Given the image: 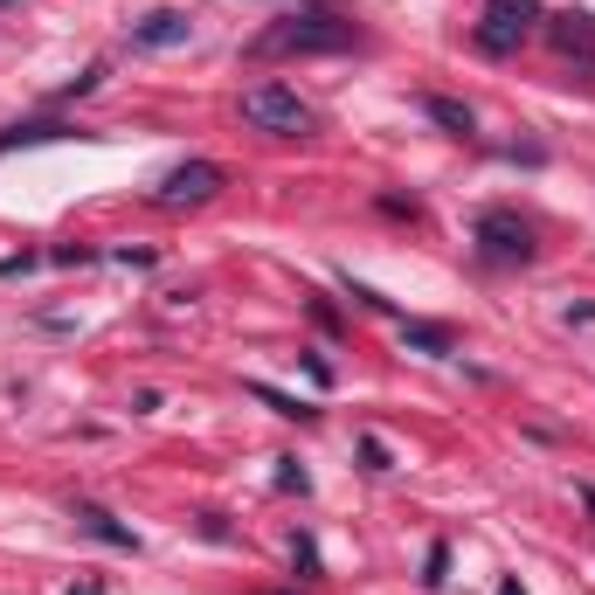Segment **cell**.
Returning <instances> with one entry per match:
<instances>
[{
    "label": "cell",
    "instance_id": "1",
    "mask_svg": "<svg viewBox=\"0 0 595 595\" xmlns=\"http://www.w3.org/2000/svg\"><path fill=\"white\" fill-rule=\"evenodd\" d=\"M353 42V22H340L332 8H298L284 22H270L264 35H250V63H277V55H340Z\"/></svg>",
    "mask_w": 595,
    "mask_h": 595
},
{
    "label": "cell",
    "instance_id": "2",
    "mask_svg": "<svg viewBox=\"0 0 595 595\" xmlns=\"http://www.w3.org/2000/svg\"><path fill=\"white\" fill-rule=\"evenodd\" d=\"M243 118L256 125V132H277V139H305L312 132V104L298 98V90H284V84L243 90Z\"/></svg>",
    "mask_w": 595,
    "mask_h": 595
},
{
    "label": "cell",
    "instance_id": "3",
    "mask_svg": "<svg viewBox=\"0 0 595 595\" xmlns=\"http://www.w3.org/2000/svg\"><path fill=\"white\" fill-rule=\"evenodd\" d=\"M541 22V0H485V28H478V49L485 55H506L533 35Z\"/></svg>",
    "mask_w": 595,
    "mask_h": 595
},
{
    "label": "cell",
    "instance_id": "4",
    "mask_svg": "<svg viewBox=\"0 0 595 595\" xmlns=\"http://www.w3.org/2000/svg\"><path fill=\"white\" fill-rule=\"evenodd\" d=\"M478 250H485L492 264H533L541 243H533V229L512 208H485V215H478Z\"/></svg>",
    "mask_w": 595,
    "mask_h": 595
},
{
    "label": "cell",
    "instance_id": "5",
    "mask_svg": "<svg viewBox=\"0 0 595 595\" xmlns=\"http://www.w3.org/2000/svg\"><path fill=\"white\" fill-rule=\"evenodd\" d=\"M221 188H229V174H221L215 160H188V166H174V174L160 180V208H201V201H215Z\"/></svg>",
    "mask_w": 595,
    "mask_h": 595
},
{
    "label": "cell",
    "instance_id": "6",
    "mask_svg": "<svg viewBox=\"0 0 595 595\" xmlns=\"http://www.w3.org/2000/svg\"><path fill=\"white\" fill-rule=\"evenodd\" d=\"M194 35V14L188 8H153L132 22V49H180Z\"/></svg>",
    "mask_w": 595,
    "mask_h": 595
},
{
    "label": "cell",
    "instance_id": "7",
    "mask_svg": "<svg viewBox=\"0 0 595 595\" xmlns=\"http://www.w3.org/2000/svg\"><path fill=\"white\" fill-rule=\"evenodd\" d=\"M77 533H90V541H104V547H125V554L139 547V533H132V527H118V519H111L104 506H90V498L77 506Z\"/></svg>",
    "mask_w": 595,
    "mask_h": 595
},
{
    "label": "cell",
    "instance_id": "8",
    "mask_svg": "<svg viewBox=\"0 0 595 595\" xmlns=\"http://www.w3.org/2000/svg\"><path fill=\"white\" fill-rule=\"evenodd\" d=\"M547 35H554V49H561V55H595V14H582V8H568Z\"/></svg>",
    "mask_w": 595,
    "mask_h": 595
},
{
    "label": "cell",
    "instance_id": "9",
    "mask_svg": "<svg viewBox=\"0 0 595 595\" xmlns=\"http://www.w3.org/2000/svg\"><path fill=\"white\" fill-rule=\"evenodd\" d=\"M77 125H63V118H28V125H8L0 132V153H14V145H42V139H69Z\"/></svg>",
    "mask_w": 595,
    "mask_h": 595
},
{
    "label": "cell",
    "instance_id": "10",
    "mask_svg": "<svg viewBox=\"0 0 595 595\" xmlns=\"http://www.w3.org/2000/svg\"><path fill=\"white\" fill-rule=\"evenodd\" d=\"M422 111H430V118H436V125H443L451 139H471V132H478L471 104H457V98H422Z\"/></svg>",
    "mask_w": 595,
    "mask_h": 595
},
{
    "label": "cell",
    "instance_id": "11",
    "mask_svg": "<svg viewBox=\"0 0 595 595\" xmlns=\"http://www.w3.org/2000/svg\"><path fill=\"white\" fill-rule=\"evenodd\" d=\"M402 340H408V346H422V353H451V346H457V332H451V326H436V319H402Z\"/></svg>",
    "mask_w": 595,
    "mask_h": 595
},
{
    "label": "cell",
    "instance_id": "12",
    "mask_svg": "<svg viewBox=\"0 0 595 595\" xmlns=\"http://www.w3.org/2000/svg\"><path fill=\"white\" fill-rule=\"evenodd\" d=\"M422 582H430V588H443V582H451V547H430V561H422Z\"/></svg>",
    "mask_w": 595,
    "mask_h": 595
},
{
    "label": "cell",
    "instance_id": "13",
    "mask_svg": "<svg viewBox=\"0 0 595 595\" xmlns=\"http://www.w3.org/2000/svg\"><path fill=\"white\" fill-rule=\"evenodd\" d=\"M250 395H256V402H270V408H277V416H312V408H298L291 395H277V388H264V381H256V388H250Z\"/></svg>",
    "mask_w": 595,
    "mask_h": 595
},
{
    "label": "cell",
    "instance_id": "14",
    "mask_svg": "<svg viewBox=\"0 0 595 595\" xmlns=\"http://www.w3.org/2000/svg\"><path fill=\"white\" fill-rule=\"evenodd\" d=\"M360 464H367V471H388V443L381 436H360Z\"/></svg>",
    "mask_w": 595,
    "mask_h": 595
},
{
    "label": "cell",
    "instance_id": "15",
    "mask_svg": "<svg viewBox=\"0 0 595 595\" xmlns=\"http://www.w3.org/2000/svg\"><path fill=\"white\" fill-rule=\"evenodd\" d=\"M498 595H527V588H519V582H512V574H506V582H498Z\"/></svg>",
    "mask_w": 595,
    "mask_h": 595
},
{
    "label": "cell",
    "instance_id": "16",
    "mask_svg": "<svg viewBox=\"0 0 595 595\" xmlns=\"http://www.w3.org/2000/svg\"><path fill=\"white\" fill-rule=\"evenodd\" d=\"M69 595H104V588H98V582H77V588H69Z\"/></svg>",
    "mask_w": 595,
    "mask_h": 595
},
{
    "label": "cell",
    "instance_id": "17",
    "mask_svg": "<svg viewBox=\"0 0 595 595\" xmlns=\"http://www.w3.org/2000/svg\"><path fill=\"white\" fill-rule=\"evenodd\" d=\"M0 8H8V0H0Z\"/></svg>",
    "mask_w": 595,
    "mask_h": 595
}]
</instances>
